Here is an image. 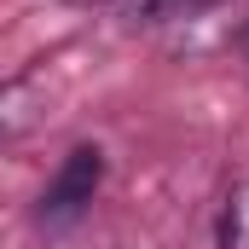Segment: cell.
I'll use <instances>...</instances> for the list:
<instances>
[{"label":"cell","mask_w":249,"mask_h":249,"mask_svg":"<svg viewBox=\"0 0 249 249\" xmlns=\"http://www.w3.org/2000/svg\"><path fill=\"white\" fill-rule=\"evenodd\" d=\"M226 249H249V186L226 203Z\"/></svg>","instance_id":"cell-3"},{"label":"cell","mask_w":249,"mask_h":249,"mask_svg":"<svg viewBox=\"0 0 249 249\" xmlns=\"http://www.w3.org/2000/svg\"><path fill=\"white\" fill-rule=\"evenodd\" d=\"M105 180V151L99 145H75L70 157L58 162V174H53V186L41 191V226H70V220H81L87 214V203H93V191Z\"/></svg>","instance_id":"cell-1"},{"label":"cell","mask_w":249,"mask_h":249,"mask_svg":"<svg viewBox=\"0 0 249 249\" xmlns=\"http://www.w3.org/2000/svg\"><path fill=\"white\" fill-rule=\"evenodd\" d=\"M244 64H249V29H244Z\"/></svg>","instance_id":"cell-5"},{"label":"cell","mask_w":249,"mask_h":249,"mask_svg":"<svg viewBox=\"0 0 249 249\" xmlns=\"http://www.w3.org/2000/svg\"><path fill=\"white\" fill-rule=\"evenodd\" d=\"M64 6H116V0H64Z\"/></svg>","instance_id":"cell-4"},{"label":"cell","mask_w":249,"mask_h":249,"mask_svg":"<svg viewBox=\"0 0 249 249\" xmlns=\"http://www.w3.org/2000/svg\"><path fill=\"white\" fill-rule=\"evenodd\" d=\"M214 0H116V12H122L133 29H157V23H180V18H197V12H209Z\"/></svg>","instance_id":"cell-2"}]
</instances>
